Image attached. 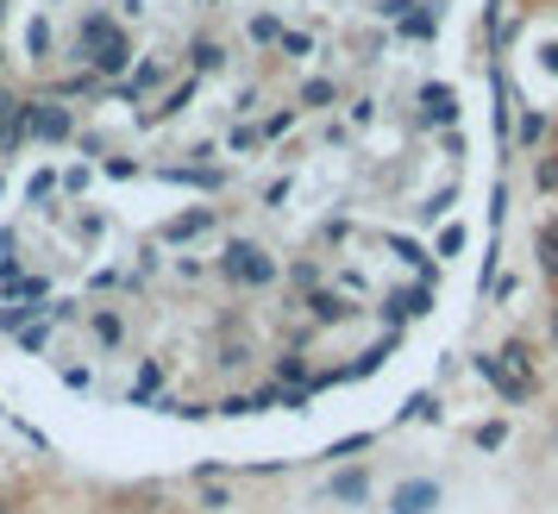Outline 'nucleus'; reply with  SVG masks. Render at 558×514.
<instances>
[{
  "instance_id": "31",
  "label": "nucleus",
  "mask_w": 558,
  "mask_h": 514,
  "mask_svg": "<svg viewBox=\"0 0 558 514\" xmlns=\"http://www.w3.org/2000/svg\"><path fill=\"white\" fill-rule=\"evenodd\" d=\"M433 252H439V257H458V252H464V227H446V232H439V245H433Z\"/></svg>"
},
{
  "instance_id": "26",
  "label": "nucleus",
  "mask_w": 558,
  "mask_h": 514,
  "mask_svg": "<svg viewBox=\"0 0 558 514\" xmlns=\"http://www.w3.org/2000/svg\"><path fill=\"white\" fill-rule=\"evenodd\" d=\"M295 120H302V107H277V113H270V120H264L257 132H264V138H282V132L295 126Z\"/></svg>"
},
{
  "instance_id": "38",
  "label": "nucleus",
  "mask_w": 558,
  "mask_h": 514,
  "mask_svg": "<svg viewBox=\"0 0 558 514\" xmlns=\"http://www.w3.org/2000/svg\"><path fill=\"white\" fill-rule=\"evenodd\" d=\"M0 13H7V0H0Z\"/></svg>"
},
{
  "instance_id": "37",
  "label": "nucleus",
  "mask_w": 558,
  "mask_h": 514,
  "mask_svg": "<svg viewBox=\"0 0 558 514\" xmlns=\"http://www.w3.org/2000/svg\"><path fill=\"white\" fill-rule=\"evenodd\" d=\"M553 445H558V420H553Z\"/></svg>"
},
{
  "instance_id": "15",
  "label": "nucleus",
  "mask_w": 558,
  "mask_h": 514,
  "mask_svg": "<svg viewBox=\"0 0 558 514\" xmlns=\"http://www.w3.org/2000/svg\"><path fill=\"white\" fill-rule=\"evenodd\" d=\"M327 495H332V502H345V509H357V502L371 495V470H364V464H352V470H339V477L327 484Z\"/></svg>"
},
{
  "instance_id": "7",
  "label": "nucleus",
  "mask_w": 558,
  "mask_h": 514,
  "mask_svg": "<svg viewBox=\"0 0 558 514\" xmlns=\"http://www.w3.org/2000/svg\"><path fill=\"white\" fill-rule=\"evenodd\" d=\"M302 308H307L314 327H339V320H352V314H357V302H352V295H339V289H314Z\"/></svg>"
},
{
  "instance_id": "36",
  "label": "nucleus",
  "mask_w": 558,
  "mask_h": 514,
  "mask_svg": "<svg viewBox=\"0 0 558 514\" xmlns=\"http://www.w3.org/2000/svg\"><path fill=\"white\" fill-rule=\"evenodd\" d=\"M0 70H7V45H0Z\"/></svg>"
},
{
  "instance_id": "17",
  "label": "nucleus",
  "mask_w": 558,
  "mask_h": 514,
  "mask_svg": "<svg viewBox=\"0 0 558 514\" xmlns=\"http://www.w3.org/2000/svg\"><path fill=\"white\" fill-rule=\"evenodd\" d=\"M339 101V82L332 76H307L302 88H295V107H302V113H320V107H332Z\"/></svg>"
},
{
  "instance_id": "35",
  "label": "nucleus",
  "mask_w": 558,
  "mask_h": 514,
  "mask_svg": "<svg viewBox=\"0 0 558 514\" xmlns=\"http://www.w3.org/2000/svg\"><path fill=\"white\" fill-rule=\"evenodd\" d=\"M546 339H553V345H558V308L546 314Z\"/></svg>"
},
{
  "instance_id": "12",
  "label": "nucleus",
  "mask_w": 558,
  "mask_h": 514,
  "mask_svg": "<svg viewBox=\"0 0 558 514\" xmlns=\"http://www.w3.org/2000/svg\"><path fill=\"white\" fill-rule=\"evenodd\" d=\"M182 57H189V70H195V76L227 70V45H220V38H207V32H202V38H189V51H182Z\"/></svg>"
},
{
  "instance_id": "5",
  "label": "nucleus",
  "mask_w": 558,
  "mask_h": 514,
  "mask_svg": "<svg viewBox=\"0 0 558 514\" xmlns=\"http://www.w3.org/2000/svg\"><path fill=\"white\" fill-rule=\"evenodd\" d=\"M427 308H433V289L427 283H408V289H389V295H383L377 320L389 327V333H402V320H421Z\"/></svg>"
},
{
  "instance_id": "16",
  "label": "nucleus",
  "mask_w": 558,
  "mask_h": 514,
  "mask_svg": "<svg viewBox=\"0 0 558 514\" xmlns=\"http://www.w3.org/2000/svg\"><path fill=\"white\" fill-rule=\"evenodd\" d=\"M163 82H170V63H138V70H132V88H113V95H126V101H145V95H151V88H163Z\"/></svg>"
},
{
  "instance_id": "11",
  "label": "nucleus",
  "mask_w": 558,
  "mask_h": 514,
  "mask_svg": "<svg viewBox=\"0 0 558 514\" xmlns=\"http://www.w3.org/2000/svg\"><path fill=\"white\" fill-rule=\"evenodd\" d=\"M163 176H170V182H195V188H207V195H220V188L232 182V170H227V163H195V170L177 163V170H163Z\"/></svg>"
},
{
  "instance_id": "25",
  "label": "nucleus",
  "mask_w": 558,
  "mask_h": 514,
  "mask_svg": "<svg viewBox=\"0 0 558 514\" xmlns=\"http://www.w3.org/2000/svg\"><path fill=\"white\" fill-rule=\"evenodd\" d=\"M533 188H539V195H558V151L533 163Z\"/></svg>"
},
{
  "instance_id": "32",
  "label": "nucleus",
  "mask_w": 558,
  "mask_h": 514,
  "mask_svg": "<svg viewBox=\"0 0 558 514\" xmlns=\"http://www.w3.org/2000/svg\"><path fill=\"white\" fill-rule=\"evenodd\" d=\"M414 7H421V0H377V13H383V20H408Z\"/></svg>"
},
{
  "instance_id": "29",
  "label": "nucleus",
  "mask_w": 558,
  "mask_h": 514,
  "mask_svg": "<svg viewBox=\"0 0 558 514\" xmlns=\"http://www.w3.org/2000/svg\"><path fill=\"white\" fill-rule=\"evenodd\" d=\"M471 439H477L483 452H496V445H502V439H508V427H502V420H483V427H477V433H471Z\"/></svg>"
},
{
  "instance_id": "10",
  "label": "nucleus",
  "mask_w": 558,
  "mask_h": 514,
  "mask_svg": "<svg viewBox=\"0 0 558 514\" xmlns=\"http://www.w3.org/2000/svg\"><path fill=\"white\" fill-rule=\"evenodd\" d=\"M82 327H88L95 345H107V352H113V345H126V314H120V308H88Z\"/></svg>"
},
{
  "instance_id": "30",
  "label": "nucleus",
  "mask_w": 558,
  "mask_h": 514,
  "mask_svg": "<svg viewBox=\"0 0 558 514\" xmlns=\"http://www.w3.org/2000/svg\"><path fill=\"white\" fill-rule=\"evenodd\" d=\"M51 26H45V20H32V57H38V63H45V57H51Z\"/></svg>"
},
{
  "instance_id": "18",
  "label": "nucleus",
  "mask_w": 558,
  "mask_h": 514,
  "mask_svg": "<svg viewBox=\"0 0 558 514\" xmlns=\"http://www.w3.org/2000/svg\"><path fill=\"white\" fill-rule=\"evenodd\" d=\"M195 88H202V76H182L177 88H170V95H163V101H157L151 113H145V120H151V126H157V120H170V113H182V107L195 101Z\"/></svg>"
},
{
  "instance_id": "19",
  "label": "nucleus",
  "mask_w": 558,
  "mask_h": 514,
  "mask_svg": "<svg viewBox=\"0 0 558 514\" xmlns=\"http://www.w3.org/2000/svg\"><path fill=\"white\" fill-rule=\"evenodd\" d=\"M282 283H289V295H314V289H320V264H314V257H295V264H289V270H282Z\"/></svg>"
},
{
  "instance_id": "2",
  "label": "nucleus",
  "mask_w": 558,
  "mask_h": 514,
  "mask_svg": "<svg viewBox=\"0 0 558 514\" xmlns=\"http://www.w3.org/2000/svg\"><path fill=\"white\" fill-rule=\"evenodd\" d=\"M477 377H483L489 389H496L502 402H514V408H521V402H533V383H539V377H533V352H527V339H508L502 352L477 358Z\"/></svg>"
},
{
  "instance_id": "3",
  "label": "nucleus",
  "mask_w": 558,
  "mask_h": 514,
  "mask_svg": "<svg viewBox=\"0 0 558 514\" xmlns=\"http://www.w3.org/2000/svg\"><path fill=\"white\" fill-rule=\"evenodd\" d=\"M220 277L227 283H239V289H270V283H282V264L257 238H227V252H220Z\"/></svg>"
},
{
  "instance_id": "24",
  "label": "nucleus",
  "mask_w": 558,
  "mask_h": 514,
  "mask_svg": "<svg viewBox=\"0 0 558 514\" xmlns=\"http://www.w3.org/2000/svg\"><path fill=\"white\" fill-rule=\"evenodd\" d=\"M257 145H264V132H257V126H245V120H239V126L227 132V151H232V157H252Z\"/></svg>"
},
{
  "instance_id": "23",
  "label": "nucleus",
  "mask_w": 558,
  "mask_h": 514,
  "mask_svg": "<svg viewBox=\"0 0 558 514\" xmlns=\"http://www.w3.org/2000/svg\"><path fill=\"white\" fill-rule=\"evenodd\" d=\"M195 509H202V514H227L232 509V489L214 484V477H202V489H195Z\"/></svg>"
},
{
  "instance_id": "14",
  "label": "nucleus",
  "mask_w": 558,
  "mask_h": 514,
  "mask_svg": "<svg viewBox=\"0 0 558 514\" xmlns=\"http://www.w3.org/2000/svg\"><path fill=\"white\" fill-rule=\"evenodd\" d=\"M163 377H170V370H163V358H145V364H138V377H132V395H126V402H132V408H151L157 389H163Z\"/></svg>"
},
{
  "instance_id": "34",
  "label": "nucleus",
  "mask_w": 558,
  "mask_h": 514,
  "mask_svg": "<svg viewBox=\"0 0 558 514\" xmlns=\"http://www.w3.org/2000/svg\"><path fill=\"white\" fill-rule=\"evenodd\" d=\"M377 120V101H352V126H371Z\"/></svg>"
},
{
  "instance_id": "13",
  "label": "nucleus",
  "mask_w": 558,
  "mask_h": 514,
  "mask_svg": "<svg viewBox=\"0 0 558 514\" xmlns=\"http://www.w3.org/2000/svg\"><path fill=\"white\" fill-rule=\"evenodd\" d=\"M421 120H427V126H452L458 120V95L452 88H439V82L421 88Z\"/></svg>"
},
{
  "instance_id": "27",
  "label": "nucleus",
  "mask_w": 558,
  "mask_h": 514,
  "mask_svg": "<svg viewBox=\"0 0 558 514\" xmlns=\"http://www.w3.org/2000/svg\"><path fill=\"white\" fill-rule=\"evenodd\" d=\"M245 32H252V45H277V38H282V26L270 20V13H257V20H252Z\"/></svg>"
},
{
  "instance_id": "21",
  "label": "nucleus",
  "mask_w": 558,
  "mask_h": 514,
  "mask_svg": "<svg viewBox=\"0 0 558 514\" xmlns=\"http://www.w3.org/2000/svg\"><path fill=\"white\" fill-rule=\"evenodd\" d=\"M533 252H539V270H546V283H558V220L533 232Z\"/></svg>"
},
{
  "instance_id": "1",
  "label": "nucleus",
  "mask_w": 558,
  "mask_h": 514,
  "mask_svg": "<svg viewBox=\"0 0 558 514\" xmlns=\"http://www.w3.org/2000/svg\"><path fill=\"white\" fill-rule=\"evenodd\" d=\"M70 57H82V63H88L101 82H113L132 63V38H126V26H120L113 13H82L76 51H70Z\"/></svg>"
},
{
  "instance_id": "6",
  "label": "nucleus",
  "mask_w": 558,
  "mask_h": 514,
  "mask_svg": "<svg viewBox=\"0 0 558 514\" xmlns=\"http://www.w3.org/2000/svg\"><path fill=\"white\" fill-rule=\"evenodd\" d=\"M220 227V207H189V213H177V220H163L157 227V245H189V238H202V232Z\"/></svg>"
},
{
  "instance_id": "22",
  "label": "nucleus",
  "mask_w": 558,
  "mask_h": 514,
  "mask_svg": "<svg viewBox=\"0 0 558 514\" xmlns=\"http://www.w3.org/2000/svg\"><path fill=\"white\" fill-rule=\"evenodd\" d=\"M277 383H295V389H302V383H314V364H307L302 352H295V345H289V352L277 358Z\"/></svg>"
},
{
  "instance_id": "20",
  "label": "nucleus",
  "mask_w": 558,
  "mask_h": 514,
  "mask_svg": "<svg viewBox=\"0 0 558 514\" xmlns=\"http://www.w3.org/2000/svg\"><path fill=\"white\" fill-rule=\"evenodd\" d=\"M51 333H57L51 314H32V320H26V327H20L13 339H20V352H45V345H51Z\"/></svg>"
},
{
  "instance_id": "33",
  "label": "nucleus",
  "mask_w": 558,
  "mask_h": 514,
  "mask_svg": "<svg viewBox=\"0 0 558 514\" xmlns=\"http://www.w3.org/2000/svg\"><path fill=\"white\" fill-rule=\"evenodd\" d=\"M345 238H352V227H345V220H327V227H320V245H345Z\"/></svg>"
},
{
  "instance_id": "28",
  "label": "nucleus",
  "mask_w": 558,
  "mask_h": 514,
  "mask_svg": "<svg viewBox=\"0 0 558 514\" xmlns=\"http://www.w3.org/2000/svg\"><path fill=\"white\" fill-rule=\"evenodd\" d=\"M277 51H282V57H307V51H314V38H307V32H282Z\"/></svg>"
},
{
  "instance_id": "4",
  "label": "nucleus",
  "mask_w": 558,
  "mask_h": 514,
  "mask_svg": "<svg viewBox=\"0 0 558 514\" xmlns=\"http://www.w3.org/2000/svg\"><path fill=\"white\" fill-rule=\"evenodd\" d=\"M26 138H38V145H70L76 138V113L63 101H26Z\"/></svg>"
},
{
  "instance_id": "8",
  "label": "nucleus",
  "mask_w": 558,
  "mask_h": 514,
  "mask_svg": "<svg viewBox=\"0 0 558 514\" xmlns=\"http://www.w3.org/2000/svg\"><path fill=\"white\" fill-rule=\"evenodd\" d=\"M433 502H439V484L433 477H408L389 495V514H433Z\"/></svg>"
},
{
  "instance_id": "9",
  "label": "nucleus",
  "mask_w": 558,
  "mask_h": 514,
  "mask_svg": "<svg viewBox=\"0 0 558 514\" xmlns=\"http://www.w3.org/2000/svg\"><path fill=\"white\" fill-rule=\"evenodd\" d=\"M553 113H546V107H521V120H514V145H521V151H539V145H546V138H553Z\"/></svg>"
}]
</instances>
